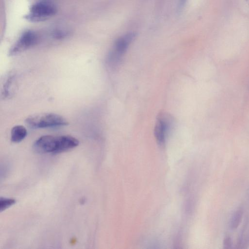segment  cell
Returning <instances> with one entry per match:
<instances>
[{"mask_svg":"<svg viewBox=\"0 0 249 249\" xmlns=\"http://www.w3.org/2000/svg\"><path fill=\"white\" fill-rule=\"evenodd\" d=\"M25 122L33 128L58 127L67 125L68 121L62 116L53 113H43L28 117Z\"/></svg>","mask_w":249,"mask_h":249,"instance_id":"obj_1","label":"cell"},{"mask_svg":"<svg viewBox=\"0 0 249 249\" xmlns=\"http://www.w3.org/2000/svg\"><path fill=\"white\" fill-rule=\"evenodd\" d=\"M135 36V33L129 32L116 40L107 59V63L110 68H116L119 66Z\"/></svg>","mask_w":249,"mask_h":249,"instance_id":"obj_2","label":"cell"},{"mask_svg":"<svg viewBox=\"0 0 249 249\" xmlns=\"http://www.w3.org/2000/svg\"><path fill=\"white\" fill-rule=\"evenodd\" d=\"M56 12V7L52 0H40L31 6L25 18L30 21L39 22L54 16Z\"/></svg>","mask_w":249,"mask_h":249,"instance_id":"obj_3","label":"cell"},{"mask_svg":"<svg viewBox=\"0 0 249 249\" xmlns=\"http://www.w3.org/2000/svg\"><path fill=\"white\" fill-rule=\"evenodd\" d=\"M38 41L37 35L32 31H26L19 37L18 41L10 49L9 54L11 56L17 55L35 45Z\"/></svg>","mask_w":249,"mask_h":249,"instance_id":"obj_4","label":"cell"},{"mask_svg":"<svg viewBox=\"0 0 249 249\" xmlns=\"http://www.w3.org/2000/svg\"><path fill=\"white\" fill-rule=\"evenodd\" d=\"M172 119L171 116L165 113H160L158 116L154 129V134L158 143L163 145L166 135L172 126Z\"/></svg>","mask_w":249,"mask_h":249,"instance_id":"obj_5","label":"cell"},{"mask_svg":"<svg viewBox=\"0 0 249 249\" xmlns=\"http://www.w3.org/2000/svg\"><path fill=\"white\" fill-rule=\"evenodd\" d=\"M57 144V136L44 135L34 142L33 148L38 154L54 153Z\"/></svg>","mask_w":249,"mask_h":249,"instance_id":"obj_6","label":"cell"},{"mask_svg":"<svg viewBox=\"0 0 249 249\" xmlns=\"http://www.w3.org/2000/svg\"><path fill=\"white\" fill-rule=\"evenodd\" d=\"M79 141L75 138L70 135L57 136V144L54 154L60 153L77 146Z\"/></svg>","mask_w":249,"mask_h":249,"instance_id":"obj_7","label":"cell"},{"mask_svg":"<svg viewBox=\"0 0 249 249\" xmlns=\"http://www.w3.org/2000/svg\"><path fill=\"white\" fill-rule=\"evenodd\" d=\"M27 134V130L24 126L22 125H15L11 129V141L16 143L20 142L26 137Z\"/></svg>","mask_w":249,"mask_h":249,"instance_id":"obj_8","label":"cell"},{"mask_svg":"<svg viewBox=\"0 0 249 249\" xmlns=\"http://www.w3.org/2000/svg\"><path fill=\"white\" fill-rule=\"evenodd\" d=\"M14 76L13 74L9 75L4 84L2 96L5 98H8L12 94L15 80Z\"/></svg>","mask_w":249,"mask_h":249,"instance_id":"obj_9","label":"cell"},{"mask_svg":"<svg viewBox=\"0 0 249 249\" xmlns=\"http://www.w3.org/2000/svg\"><path fill=\"white\" fill-rule=\"evenodd\" d=\"M16 200L13 198L0 197V212L5 210L12 206L16 203Z\"/></svg>","mask_w":249,"mask_h":249,"instance_id":"obj_10","label":"cell"},{"mask_svg":"<svg viewBox=\"0 0 249 249\" xmlns=\"http://www.w3.org/2000/svg\"><path fill=\"white\" fill-rule=\"evenodd\" d=\"M243 212L241 210L237 211L231 219V226L232 229H236L239 225L242 219Z\"/></svg>","mask_w":249,"mask_h":249,"instance_id":"obj_11","label":"cell"},{"mask_svg":"<svg viewBox=\"0 0 249 249\" xmlns=\"http://www.w3.org/2000/svg\"><path fill=\"white\" fill-rule=\"evenodd\" d=\"M223 244L226 248H228L231 247V239L229 237H226L223 242Z\"/></svg>","mask_w":249,"mask_h":249,"instance_id":"obj_12","label":"cell"},{"mask_svg":"<svg viewBox=\"0 0 249 249\" xmlns=\"http://www.w3.org/2000/svg\"><path fill=\"white\" fill-rule=\"evenodd\" d=\"M180 0V5L183 6L187 0Z\"/></svg>","mask_w":249,"mask_h":249,"instance_id":"obj_13","label":"cell"}]
</instances>
